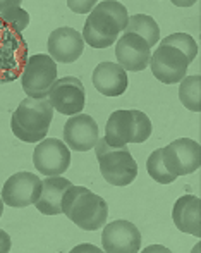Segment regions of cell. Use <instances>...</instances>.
<instances>
[{"instance_id": "cell-1", "label": "cell", "mask_w": 201, "mask_h": 253, "mask_svg": "<svg viewBox=\"0 0 201 253\" xmlns=\"http://www.w3.org/2000/svg\"><path fill=\"white\" fill-rule=\"evenodd\" d=\"M129 14L124 3L117 0L98 2L86 17L83 40L91 48H107L117 42L121 31L126 30Z\"/></svg>"}, {"instance_id": "cell-2", "label": "cell", "mask_w": 201, "mask_h": 253, "mask_svg": "<svg viewBox=\"0 0 201 253\" xmlns=\"http://www.w3.org/2000/svg\"><path fill=\"white\" fill-rule=\"evenodd\" d=\"M62 213H66L77 227L97 231L107 224V202L84 186H70L62 198Z\"/></svg>"}, {"instance_id": "cell-3", "label": "cell", "mask_w": 201, "mask_h": 253, "mask_svg": "<svg viewBox=\"0 0 201 253\" xmlns=\"http://www.w3.org/2000/svg\"><path fill=\"white\" fill-rule=\"evenodd\" d=\"M150 117L141 110H115L105 126V140L112 147H128V143H144L151 136Z\"/></svg>"}, {"instance_id": "cell-4", "label": "cell", "mask_w": 201, "mask_h": 253, "mask_svg": "<svg viewBox=\"0 0 201 253\" xmlns=\"http://www.w3.org/2000/svg\"><path fill=\"white\" fill-rule=\"evenodd\" d=\"M100 172L107 183L114 186H128L137 176V164L128 147H112L105 138H98L95 145Z\"/></svg>"}, {"instance_id": "cell-5", "label": "cell", "mask_w": 201, "mask_h": 253, "mask_svg": "<svg viewBox=\"0 0 201 253\" xmlns=\"http://www.w3.org/2000/svg\"><path fill=\"white\" fill-rule=\"evenodd\" d=\"M55 80H57V62L50 55L34 53L24 66L21 84L28 97L47 98Z\"/></svg>"}, {"instance_id": "cell-6", "label": "cell", "mask_w": 201, "mask_h": 253, "mask_svg": "<svg viewBox=\"0 0 201 253\" xmlns=\"http://www.w3.org/2000/svg\"><path fill=\"white\" fill-rule=\"evenodd\" d=\"M162 159L167 170L175 177L193 174L201 166V147L191 138H179L162 148Z\"/></svg>"}, {"instance_id": "cell-7", "label": "cell", "mask_w": 201, "mask_h": 253, "mask_svg": "<svg viewBox=\"0 0 201 253\" xmlns=\"http://www.w3.org/2000/svg\"><path fill=\"white\" fill-rule=\"evenodd\" d=\"M153 76L165 84H175L186 76L189 60L179 48L160 43L150 57Z\"/></svg>"}, {"instance_id": "cell-8", "label": "cell", "mask_w": 201, "mask_h": 253, "mask_svg": "<svg viewBox=\"0 0 201 253\" xmlns=\"http://www.w3.org/2000/svg\"><path fill=\"white\" fill-rule=\"evenodd\" d=\"M16 117L17 124L23 127L26 133L36 134L45 138L50 129V123L54 119V107L47 98H24L17 105L16 112L12 114Z\"/></svg>"}, {"instance_id": "cell-9", "label": "cell", "mask_w": 201, "mask_h": 253, "mask_svg": "<svg viewBox=\"0 0 201 253\" xmlns=\"http://www.w3.org/2000/svg\"><path fill=\"white\" fill-rule=\"evenodd\" d=\"M33 164L43 176H62L70 167V148L57 138H43L33 152Z\"/></svg>"}, {"instance_id": "cell-10", "label": "cell", "mask_w": 201, "mask_h": 253, "mask_svg": "<svg viewBox=\"0 0 201 253\" xmlns=\"http://www.w3.org/2000/svg\"><path fill=\"white\" fill-rule=\"evenodd\" d=\"M41 193V179L33 172L21 170L9 177L3 183L2 200L5 205L14 209H24V207L34 205Z\"/></svg>"}, {"instance_id": "cell-11", "label": "cell", "mask_w": 201, "mask_h": 253, "mask_svg": "<svg viewBox=\"0 0 201 253\" xmlns=\"http://www.w3.org/2000/svg\"><path fill=\"white\" fill-rule=\"evenodd\" d=\"M48 100L59 114L74 116L84 110L86 90L84 84L74 76L57 78L48 91Z\"/></svg>"}, {"instance_id": "cell-12", "label": "cell", "mask_w": 201, "mask_h": 253, "mask_svg": "<svg viewBox=\"0 0 201 253\" xmlns=\"http://www.w3.org/2000/svg\"><path fill=\"white\" fill-rule=\"evenodd\" d=\"M101 248L108 253H136L141 250V233L133 222L124 219L103 226Z\"/></svg>"}, {"instance_id": "cell-13", "label": "cell", "mask_w": 201, "mask_h": 253, "mask_svg": "<svg viewBox=\"0 0 201 253\" xmlns=\"http://www.w3.org/2000/svg\"><path fill=\"white\" fill-rule=\"evenodd\" d=\"M100 133L98 124L88 114H74L69 116L64 124V143L74 152H88L95 148Z\"/></svg>"}, {"instance_id": "cell-14", "label": "cell", "mask_w": 201, "mask_h": 253, "mask_svg": "<svg viewBox=\"0 0 201 253\" xmlns=\"http://www.w3.org/2000/svg\"><path fill=\"white\" fill-rule=\"evenodd\" d=\"M115 57L126 71L139 73L150 64L151 47L136 33H124L115 43Z\"/></svg>"}, {"instance_id": "cell-15", "label": "cell", "mask_w": 201, "mask_h": 253, "mask_svg": "<svg viewBox=\"0 0 201 253\" xmlns=\"http://www.w3.org/2000/svg\"><path fill=\"white\" fill-rule=\"evenodd\" d=\"M48 53L55 62L70 64L76 62L84 50V40L79 31L69 26L57 28L48 37Z\"/></svg>"}, {"instance_id": "cell-16", "label": "cell", "mask_w": 201, "mask_h": 253, "mask_svg": "<svg viewBox=\"0 0 201 253\" xmlns=\"http://www.w3.org/2000/svg\"><path fill=\"white\" fill-rule=\"evenodd\" d=\"M93 86L105 97H121L129 86L128 71L115 62H100L93 71Z\"/></svg>"}, {"instance_id": "cell-17", "label": "cell", "mask_w": 201, "mask_h": 253, "mask_svg": "<svg viewBox=\"0 0 201 253\" xmlns=\"http://www.w3.org/2000/svg\"><path fill=\"white\" fill-rule=\"evenodd\" d=\"M172 220L181 233L201 236V200L195 195H184L172 209Z\"/></svg>"}, {"instance_id": "cell-18", "label": "cell", "mask_w": 201, "mask_h": 253, "mask_svg": "<svg viewBox=\"0 0 201 253\" xmlns=\"http://www.w3.org/2000/svg\"><path fill=\"white\" fill-rule=\"evenodd\" d=\"M72 186L69 179L62 176H47L41 181V193L38 202L34 203L38 212L43 215H61L62 213V198L64 193Z\"/></svg>"}, {"instance_id": "cell-19", "label": "cell", "mask_w": 201, "mask_h": 253, "mask_svg": "<svg viewBox=\"0 0 201 253\" xmlns=\"http://www.w3.org/2000/svg\"><path fill=\"white\" fill-rule=\"evenodd\" d=\"M124 31L126 33L139 35L150 47H153V45L158 43V40H160V28H158L157 21L151 16H146V14H134V16H129Z\"/></svg>"}, {"instance_id": "cell-20", "label": "cell", "mask_w": 201, "mask_h": 253, "mask_svg": "<svg viewBox=\"0 0 201 253\" xmlns=\"http://www.w3.org/2000/svg\"><path fill=\"white\" fill-rule=\"evenodd\" d=\"M179 98L188 110L200 112L201 110V76H184L179 81Z\"/></svg>"}, {"instance_id": "cell-21", "label": "cell", "mask_w": 201, "mask_h": 253, "mask_svg": "<svg viewBox=\"0 0 201 253\" xmlns=\"http://www.w3.org/2000/svg\"><path fill=\"white\" fill-rule=\"evenodd\" d=\"M146 170L151 179L160 184H170L177 179V177L168 172L167 167H165L164 159H162V148L153 150L150 153V157H148V160H146Z\"/></svg>"}, {"instance_id": "cell-22", "label": "cell", "mask_w": 201, "mask_h": 253, "mask_svg": "<svg viewBox=\"0 0 201 253\" xmlns=\"http://www.w3.org/2000/svg\"><path fill=\"white\" fill-rule=\"evenodd\" d=\"M162 43L172 45V47L179 48V50L188 57L189 64L198 55V43H196L195 38L188 33H172V35H168V37H165L164 40H162Z\"/></svg>"}, {"instance_id": "cell-23", "label": "cell", "mask_w": 201, "mask_h": 253, "mask_svg": "<svg viewBox=\"0 0 201 253\" xmlns=\"http://www.w3.org/2000/svg\"><path fill=\"white\" fill-rule=\"evenodd\" d=\"M2 14V21L7 24V26L10 28V30H14L16 33H21V31H24L28 28V24H30V14L26 12L24 9H21L19 7H10V9L3 10Z\"/></svg>"}, {"instance_id": "cell-24", "label": "cell", "mask_w": 201, "mask_h": 253, "mask_svg": "<svg viewBox=\"0 0 201 253\" xmlns=\"http://www.w3.org/2000/svg\"><path fill=\"white\" fill-rule=\"evenodd\" d=\"M98 0H67V7L76 14H90Z\"/></svg>"}, {"instance_id": "cell-25", "label": "cell", "mask_w": 201, "mask_h": 253, "mask_svg": "<svg viewBox=\"0 0 201 253\" xmlns=\"http://www.w3.org/2000/svg\"><path fill=\"white\" fill-rule=\"evenodd\" d=\"M10 252V236L3 229H0V253Z\"/></svg>"}, {"instance_id": "cell-26", "label": "cell", "mask_w": 201, "mask_h": 253, "mask_svg": "<svg viewBox=\"0 0 201 253\" xmlns=\"http://www.w3.org/2000/svg\"><path fill=\"white\" fill-rule=\"evenodd\" d=\"M23 0H0V12L10 9V7H19Z\"/></svg>"}, {"instance_id": "cell-27", "label": "cell", "mask_w": 201, "mask_h": 253, "mask_svg": "<svg viewBox=\"0 0 201 253\" xmlns=\"http://www.w3.org/2000/svg\"><path fill=\"white\" fill-rule=\"evenodd\" d=\"M72 253H79V252H103V250H98V247H93V245H77V247H74Z\"/></svg>"}, {"instance_id": "cell-28", "label": "cell", "mask_w": 201, "mask_h": 253, "mask_svg": "<svg viewBox=\"0 0 201 253\" xmlns=\"http://www.w3.org/2000/svg\"><path fill=\"white\" fill-rule=\"evenodd\" d=\"M170 2L177 7H193L198 0H170Z\"/></svg>"}, {"instance_id": "cell-29", "label": "cell", "mask_w": 201, "mask_h": 253, "mask_svg": "<svg viewBox=\"0 0 201 253\" xmlns=\"http://www.w3.org/2000/svg\"><path fill=\"white\" fill-rule=\"evenodd\" d=\"M143 252H146V253H151V252H170L168 250V248H165V247H153V245H151V247H148L146 250H143Z\"/></svg>"}, {"instance_id": "cell-30", "label": "cell", "mask_w": 201, "mask_h": 253, "mask_svg": "<svg viewBox=\"0 0 201 253\" xmlns=\"http://www.w3.org/2000/svg\"><path fill=\"white\" fill-rule=\"evenodd\" d=\"M2 213H3V200H2V197H0V217H2Z\"/></svg>"}]
</instances>
